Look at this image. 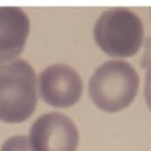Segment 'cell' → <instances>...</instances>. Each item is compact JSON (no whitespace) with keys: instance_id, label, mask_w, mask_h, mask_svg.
Segmentation results:
<instances>
[{"instance_id":"1","label":"cell","mask_w":151,"mask_h":151,"mask_svg":"<svg viewBox=\"0 0 151 151\" xmlns=\"http://www.w3.org/2000/svg\"><path fill=\"white\" fill-rule=\"evenodd\" d=\"M37 106V81L25 59L0 62V121L22 122Z\"/></svg>"},{"instance_id":"2","label":"cell","mask_w":151,"mask_h":151,"mask_svg":"<svg viewBox=\"0 0 151 151\" xmlns=\"http://www.w3.org/2000/svg\"><path fill=\"white\" fill-rule=\"evenodd\" d=\"M139 89L135 68L124 60H107L96 69L88 85L92 102L103 111L117 113L133 102Z\"/></svg>"},{"instance_id":"3","label":"cell","mask_w":151,"mask_h":151,"mask_svg":"<svg viewBox=\"0 0 151 151\" xmlns=\"http://www.w3.org/2000/svg\"><path fill=\"white\" fill-rule=\"evenodd\" d=\"M143 24L128 8H111L98 18L93 37L100 50L110 56L127 58L135 55L143 44Z\"/></svg>"},{"instance_id":"4","label":"cell","mask_w":151,"mask_h":151,"mask_svg":"<svg viewBox=\"0 0 151 151\" xmlns=\"http://www.w3.org/2000/svg\"><path fill=\"white\" fill-rule=\"evenodd\" d=\"M29 140L35 151H76L78 129L68 115L47 113L33 122Z\"/></svg>"},{"instance_id":"5","label":"cell","mask_w":151,"mask_h":151,"mask_svg":"<svg viewBox=\"0 0 151 151\" xmlns=\"http://www.w3.org/2000/svg\"><path fill=\"white\" fill-rule=\"evenodd\" d=\"M39 91L45 103L54 107H72L83 95V80L72 66L55 63L40 73Z\"/></svg>"},{"instance_id":"6","label":"cell","mask_w":151,"mask_h":151,"mask_svg":"<svg viewBox=\"0 0 151 151\" xmlns=\"http://www.w3.org/2000/svg\"><path fill=\"white\" fill-rule=\"evenodd\" d=\"M30 22L19 7H0V60H10L24 51Z\"/></svg>"},{"instance_id":"7","label":"cell","mask_w":151,"mask_h":151,"mask_svg":"<svg viewBox=\"0 0 151 151\" xmlns=\"http://www.w3.org/2000/svg\"><path fill=\"white\" fill-rule=\"evenodd\" d=\"M0 151H35L28 136L17 135L7 139L1 144Z\"/></svg>"},{"instance_id":"8","label":"cell","mask_w":151,"mask_h":151,"mask_svg":"<svg viewBox=\"0 0 151 151\" xmlns=\"http://www.w3.org/2000/svg\"><path fill=\"white\" fill-rule=\"evenodd\" d=\"M144 96H146V102L151 111V66L146 73V85H144Z\"/></svg>"}]
</instances>
